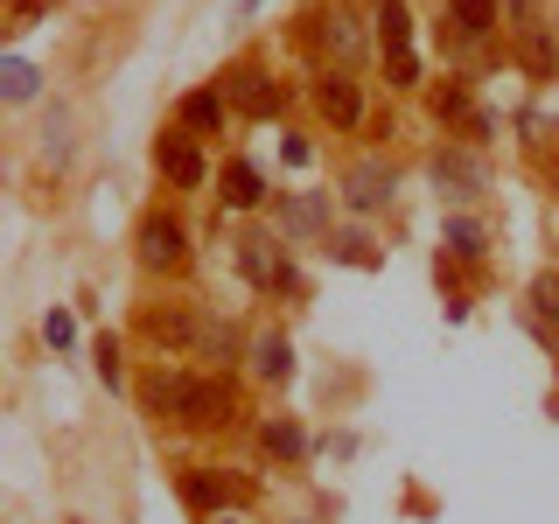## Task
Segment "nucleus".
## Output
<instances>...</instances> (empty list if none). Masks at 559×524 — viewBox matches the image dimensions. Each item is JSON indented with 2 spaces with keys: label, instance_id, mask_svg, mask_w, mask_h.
Returning a JSON list of instances; mask_svg holds the SVG:
<instances>
[{
  "label": "nucleus",
  "instance_id": "nucleus-26",
  "mask_svg": "<svg viewBox=\"0 0 559 524\" xmlns=\"http://www.w3.org/2000/svg\"><path fill=\"white\" fill-rule=\"evenodd\" d=\"M384 70H392V84H419V57H384Z\"/></svg>",
  "mask_w": 559,
  "mask_h": 524
},
{
  "label": "nucleus",
  "instance_id": "nucleus-28",
  "mask_svg": "<svg viewBox=\"0 0 559 524\" xmlns=\"http://www.w3.org/2000/svg\"><path fill=\"white\" fill-rule=\"evenodd\" d=\"M217 524H231V517H217Z\"/></svg>",
  "mask_w": 559,
  "mask_h": 524
},
{
  "label": "nucleus",
  "instance_id": "nucleus-9",
  "mask_svg": "<svg viewBox=\"0 0 559 524\" xmlns=\"http://www.w3.org/2000/svg\"><path fill=\"white\" fill-rule=\"evenodd\" d=\"M518 63L524 78H559V43L546 22H518Z\"/></svg>",
  "mask_w": 559,
  "mask_h": 524
},
{
  "label": "nucleus",
  "instance_id": "nucleus-8",
  "mask_svg": "<svg viewBox=\"0 0 559 524\" xmlns=\"http://www.w3.org/2000/svg\"><path fill=\"white\" fill-rule=\"evenodd\" d=\"M140 406H147L154 419H182V406H189V378H182V371H162V364H154L147 384H140Z\"/></svg>",
  "mask_w": 559,
  "mask_h": 524
},
{
  "label": "nucleus",
  "instance_id": "nucleus-12",
  "mask_svg": "<svg viewBox=\"0 0 559 524\" xmlns=\"http://www.w3.org/2000/svg\"><path fill=\"white\" fill-rule=\"evenodd\" d=\"M314 98H322V112L336 119V127H364V92H357V78H343V70H336V78L314 84Z\"/></svg>",
  "mask_w": 559,
  "mask_h": 524
},
{
  "label": "nucleus",
  "instance_id": "nucleus-25",
  "mask_svg": "<svg viewBox=\"0 0 559 524\" xmlns=\"http://www.w3.org/2000/svg\"><path fill=\"white\" fill-rule=\"evenodd\" d=\"M43 8H49V0H8V28H28Z\"/></svg>",
  "mask_w": 559,
  "mask_h": 524
},
{
  "label": "nucleus",
  "instance_id": "nucleus-17",
  "mask_svg": "<svg viewBox=\"0 0 559 524\" xmlns=\"http://www.w3.org/2000/svg\"><path fill=\"white\" fill-rule=\"evenodd\" d=\"M252 364H259V378L287 384V371H294V349H287V336H259V343H252Z\"/></svg>",
  "mask_w": 559,
  "mask_h": 524
},
{
  "label": "nucleus",
  "instance_id": "nucleus-22",
  "mask_svg": "<svg viewBox=\"0 0 559 524\" xmlns=\"http://www.w3.org/2000/svg\"><path fill=\"white\" fill-rule=\"evenodd\" d=\"M8 98H14V105H22V98H35V63H22V57L8 63Z\"/></svg>",
  "mask_w": 559,
  "mask_h": 524
},
{
  "label": "nucleus",
  "instance_id": "nucleus-5",
  "mask_svg": "<svg viewBox=\"0 0 559 524\" xmlns=\"http://www.w3.org/2000/svg\"><path fill=\"white\" fill-rule=\"evenodd\" d=\"M154 162H162V175L175 189H203V154H197L189 133H162V140H154Z\"/></svg>",
  "mask_w": 559,
  "mask_h": 524
},
{
  "label": "nucleus",
  "instance_id": "nucleus-6",
  "mask_svg": "<svg viewBox=\"0 0 559 524\" xmlns=\"http://www.w3.org/2000/svg\"><path fill=\"white\" fill-rule=\"evenodd\" d=\"M231 413H238L231 384H217V378H189V406H182L189 427H224Z\"/></svg>",
  "mask_w": 559,
  "mask_h": 524
},
{
  "label": "nucleus",
  "instance_id": "nucleus-1",
  "mask_svg": "<svg viewBox=\"0 0 559 524\" xmlns=\"http://www.w3.org/2000/svg\"><path fill=\"white\" fill-rule=\"evenodd\" d=\"M314 43L329 49V63H336V70H357L364 63V22L349 8H322V14H314Z\"/></svg>",
  "mask_w": 559,
  "mask_h": 524
},
{
  "label": "nucleus",
  "instance_id": "nucleus-4",
  "mask_svg": "<svg viewBox=\"0 0 559 524\" xmlns=\"http://www.w3.org/2000/svg\"><path fill=\"white\" fill-rule=\"evenodd\" d=\"M140 336H147L154 349H197L203 322L189 308H140Z\"/></svg>",
  "mask_w": 559,
  "mask_h": 524
},
{
  "label": "nucleus",
  "instance_id": "nucleus-15",
  "mask_svg": "<svg viewBox=\"0 0 559 524\" xmlns=\"http://www.w3.org/2000/svg\"><path fill=\"white\" fill-rule=\"evenodd\" d=\"M224 112H231V98H224V92H189L182 98V127L189 133H217Z\"/></svg>",
  "mask_w": 559,
  "mask_h": 524
},
{
  "label": "nucleus",
  "instance_id": "nucleus-16",
  "mask_svg": "<svg viewBox=\"0 0 559 524\" xmlns=\"http://www.w3.org/2000/svg\"><path fill=\"white\" fill-rule=\"evenodd\" d=\"M259 196H266V182H259L252 162H231V168H224V203H231V210H252Z\"/></svg>",
  "mask_w": 559,
  "mask_h": 524
},
{
  "label": "nucleus",
  "instance_id": "nucleus-19",
  "mask_svg": "<svg viewBox=\"0 0 559 524\" xmlns=\"http://www.w3.org/2000/svg\"><path fill=\"white\" fill-rule=\"evenodd\" d=\"M433 105H441L448 119H462L468 133H483V119H476V105H468V92H462V84H441V98H433Z\"/></svg>",
  "mask_w": 559,
  "mask_h": 524
},
{
  "label": "nucleus",
  "instance_id": "nucleus-2",
  "mask_svg": "<svg viewBox=\"0 0 559 524\" xmlns=\"http://www.w3.org/2000/svg\"><path fill=\"white\" fill-rule=\"evenodd\" d=\"M238 266L252 287H294V266H287V245L266 238V231H252V238H238Z\"/></svg>",
  "mask_w": 559,
  "mask_h": 524
},
{
  "label": "nucleus",
  "instance_id": "nucleus-10",
  "mask_svg": "<svg viewBox=\"0 0 559 524\" xmlns=\"http://www.w3.org/2000/svg\"><path fill=\"white\" fill-rule=\"evenodd\" d=\"M140 266H154V273L182 266V231H175V217H147V224H140Z\"/></svg>",
  "mask_w": 559,
  "mask_h": 524
},
{
  "label": "nucleus",
  "instance_id": "nucleus-13",
  "mask_svg": "<svg viewBox=\"0 0 559 524\" xmlns=\"http://www.w3.org/2000/svg\"><path fill=\"white\" fill-rule=\"evenodd\" d=\"M343 196L357 203V210H378L384 196H392V168H384V162H357V168L343 175Z\"/></svg>",
  "mask_w": 559,
  "mask_h": 524
},
{
  "label": "nucleus",
  "instance_id": "nucleus-11",
  "mask_svg": "<svg viewBox=\"0 0 559 524\" xmlns=\"http://www.w3.org/2000/svg\"><path fill=\"white\" fill-rule=\"evenodd\" d=\"M433 182H441L448 196H476V189L489 182V175H483V162H476V154H462V147H441V154H433Z\"/></svg>",
  "mask_w": 559,
  "mask_h": 524
},
{
  "label": "nucleus",
  "instance_id": "nucleus-21",
  "mask_svg": "<svg viewBox=\"0 0 559 524\" xmlns=\"http://www.w3.org/2000/svg\"><path fill=\"white\" fill-rule=\"evenodd\" d=\"M287 224H294V231H322V203H314V196H294L287 203Z\"/></svg>",
  "mask_w": 559,
  "mask_h": 524
},
{
  "label": "nucleus",
  "instance_id": "nucleus-7",
  "mask_svg": "<svg viewBox=\"0 0 559 524\" xmlns=\"http://www.w3.org/2000/svg\"><path fill=\"white\" fill-rule=\"evenodd\" d=\"M182 497H189V503H203V511H238V503H252V483H238V476H210V468H197V476L182 483Z\"/></svg>",
  "mask_w": 559,
  "mask_h": 524
},
{
  "label": "nucleus",
  "instance_id": "nucleus-14",
  "mask_svg": "<svg viewBox=\"0 0 559 524\" xmlns=\"http://www.w3.org/2000/svg\"><path fill=\"white\" fill-rule=\"evenodd\" d=\"M378 43H384V57H413V14H406V0H378Z\"/></svg>",
  "mask_w": 559,
  "mask_h": 524
},
{
  "label": "nucleus",
  "instance_id": "nucleus-23",
  "mask_svg": "<svg viewBox=\"0 0 559 524\" xmlns=\"http://www.w3.org/2000/svg\"><path fill=\"white\" fill-rule=\"evenodd\" d=\"M266 448L294 462V454H301V427H287V419H280V427H266Z\"/></svg>",
  "mask_w": 559,
  "mask_h": 524
},
{
  "label": "nucleus",
  "instance_id": "nucleus-27",
  "mask_svg": "<svg viewBox=\"0 0 559 524\" xmlns=\"http://www.w3.org/2000/svg\"><path fill=\"white\" fill-rule=\"evenodd\" d=\"M98 378H105V384H119V349H112V336L98 343Z\"/></svg>",
  "mask_w": 559,
  "mask_h": 524
},
{
  "label": "nucleus",
  "instance_id": "nucleus-20",
  "mask_svg": "<svg viewBox=\"0 0 559 524\" xmlns=\"http://www.w3.org/2000/svg\"><path fill=\"white\" fill-rule=\"evenodd\" d=\"M532 308L559 322V273H538V279H532Z\"/></svg>",
  "mask_w": 559,
  "mask_h": 524
},
{
  "label": "nucleus",
  "instance_id": "nucleus-24",
  "mask_svg": "<svg viewBox=\"0 0 559 524\" xmlns=\"http://www.w3.org/2000/svg\"><path fill=\"white\" fill-rule=\"evenodd\" d=\"M448 238H454V252H462V259H476V252H483V231H476V224H454Z\"/></svg>",
  "mask_w": 559,
  "mask_h": 524
},
{
  "label": "nucleus",
  "instance_id": "nucleus-3",
  "mask_svg": "<svg viewBox=\"0 0 559 524\" xmlns=\"http://www.w3.org/2000/svg\"><path fill=\"white\" fill-rule=\"evenodd\" d=\"M224 98H231V112H245V119H273L280 84H273L259 63H238V70H231V84H224Z\"/></svg>",
  "mask_w": 559,
  "mask_h": 524
},
{
  "label": "nucleus",
  "instance_id": "nucleus-18",
  "mask_svg": "<svg viewBox=\"0 0 559 524\" xmlns=\"http://www.w3.org/2000/svg\"><path fill=\"white\" fill-rule=\"evenodd\" d=\"M448 14H454L462 35H489V28H497V0H448Z\"/></svg>",
  "mask_w": 559,
  "mask_h": 524
}]
</instances>
